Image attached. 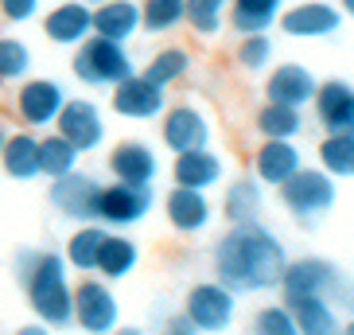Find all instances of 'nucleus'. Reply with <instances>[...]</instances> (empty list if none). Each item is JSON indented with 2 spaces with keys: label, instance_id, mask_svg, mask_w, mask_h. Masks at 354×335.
Listing matches in <instances>:
<instances>
[{
  "label": "nucleus",
  "instance_id": "0eeeda50",
  "mask_svg": "<svg viewBox=\"0 0 354 335\" xmlns=\"http://www.w3.org/2000/svg\"><path fill=\"white\" fill-rule=\"evenodd\" d=\"M66 98L71 94H66L63 82H55V78H24V82L16 86V102L12 105H16V117H20L24 129L47 133V129H55Z\"/></svg>",
  "mask_w": 354,
  "mask_h": 335
},
{
  "label": "nucleus",
  "instance_id": "aec40b11",
  "mask_svg": "<svg viewBox=\"0 0 354 335\" xmlns=\"http://www.w3.org/2000/svg\"><path fill=\"white\" fill-rule=\"evenodd\" d=\"M222 176H226V160L214 152V148H191V152H179L176 164H171V183L179 188H195V191H210L218 188Z\"/></svg>",
  "mask_w": 354,
  "mask_h": 335
},
{
  "label": "nucleus",
  "instance_id": "6ab92c4d",
  "mask_svg": "<svg viewBox=\"0 0 354 335\" xmlns=\"http://www.w3.org/2000/svg\"><path fill=\"white\" fill-rule=\"evenodd\" d=\"M164 215L171 222V230L179 234H203L214 219V207H210L207 191H195V188H171L164 195Z\"/></svg>",
  "mask_w": 354,
  "mask_h": 335
},
{
  "label": "nucleus",
  "instance_id": "a211bd4d",
  "mask_svg": "<svg viewBox=\"0 0 354 335\" xmlns=\"http://www.w3.org/2000/svg\"><path fill=\"white\" fill-rule=\"evenodd\" d=\"M315 90H319V78L304 63H277L265 78V102H281V105H312Z\"/></svg>",
  "mask_w": 354,
  "mask_h": 335
},
{
  "label": "nucleus",
  "instance_id": "1a4fd4ad",
  "mask_svg": "<svg viewBox=\"0 0 354 335\" xmlns=\"http://www.w3.org/2000/svg\"><path fill=\"white\" fill-rule=\"evenodd\" d=\"M152 215V188H133V183H102L97 195V222L105 230H129Z\"/></svg>",
  "mask_w": 354,
  "mask_h": 335
},
{
  "label": "nucleus",
  "instance_id": "b1692460",
  "mask_svg": "<svg viewBox=\"0 0 354 335\" xmlns=\"http://www.w3.org/2000/svg\"><path fill=\"white\" fill-rule=\"evenodd\" d=\"M265 183L257 176H241L226 188V199H222V215H226L230 226H245V222H261V210H265Z\"/></svg>",
  "mask_w": 354,
  "mask_h": 335
},
{
  "label": "nucleus",
  "instance_id": "c85d7f7f",
  "mask_svg": "<svg viewBox=\"0 0 354 335\" xmlns=\"http://www.w3.org/2000/svg\"><path fill=\"white\" fill-rule=\"evenodd\" d=\"M253 125L265 141H296L304 133V114L296 105H281V102H265L253 117Z\"/></svg>",
  "mask_w": 354,
  "mask_h": 335
},
{
  "label": "nucleus",
  "instance_id": "f3484780",
  "mask_svg": "<svg viewBox=\"0 0 354 335\" xmlns=\"http://www.w3.org/2000/svg\"><path fill=\"white\" fill-rule=\"evenodd\" d=\"M312 105H315V117H319L323 133L354 136V86L346 78H327V82H319Z\"/></svg>",
  "mask_w": 354,
  "mask_h": 335
},
{
  "label": "nucleus",
  "instance_id": "f8f14e48",
  "mask_svg": "<svg viewBox=\"0 0 354 335\" xmlns=\"http://www.w3.org/2000/svg\"><path fill=\"white\" fill-rule=\"evenodd\" d=\"M109 109L125 121H156L167 109V90L148 82L145 74H129L125 82H117L109 90Z\"/></svg>",
  "mask_w": 354,
  "mask_h": 335
},
{
  "label": "nucleus",
  "instance_id": "cd10ccee",
  "mask_svg": "<svg viewBox=\"0 0 354 335\" xmlns=\"http://www.w3.org/2000/svg\"><path fill=\"white\" fill-rule=\"evenodd\" d=\"M105 226L102 222H78L71 230V238L63 242V257L74 273H94L97 269V253H102V242H105Z\"/></svg>",
  "mask_w": 354,
  "mask_h": 335
},
{
  "label": "nucleus",
  "instance_id": "39448f33",
  "mask_svg": "<svg viewBox=\"0 0 354 335\" xmlns=\"http://www.w3.org/2000/svg\"><path fill=\"white\" fill-rule=\"evenodd\" d=\"M238 316V293H230L222 281H198L183 296V320L191 332L203 335H222Z\"/></svg>",
  "mask_w": 354,
  "mask_h": 335
},
{
  "label": "nucleus",
  "instance_id": "9b49d317",
  "mask_svg": "<svg viewBox=\"0 0 354 335\" xmlns=\"http://www.w3.org/2000/svg\"><path fill=\"white\" fill-rule=\"evenodd\" d=\"M160 141L167 145V152H191V148L210 145V117L191 102L167 105L160 114Z\"/></svg>",
  "mask_w": 354,
  "mask_h": 335
},
{
  "label": "nucleus",
  "instance_id": "72a5a7b5",
  "mask_svg": "<svg viewBox=\"0 0 354 335\" xmlns=\"http://www.w3.org/2000/svg\"><path fill=\"white\" fill-rule=\"evenodd\" d=\"M32 74V47L20 35H0V86H20Z\"/></svg>",
  "mask_w": 354,
  "mask_h": 335
},
{
  "label": "nucleus",
  "instance_id": "4468645a",
  "mask_svg": "<svg viewBox=\"0 0 354 335\" xmlns=\"http://www.w3.org/2000/svg\"><path fill=\"white\" fill-rule=\"evenodd\" d=\"M277 24L292 39H323V35H335L343 28V8L331 0H300V4L284 8Z\"/></svg>",
  "mask_w": 354,
  "mask_h": 335
},
{
  "label": "nucleus",
  "instance_id": "58836bf2",
  "mask_svg": "<svg viewBox=\"0 0 354 335\" xmlns=\"http://www.w3.org/2000/svg\"><path fill=\"white\" fill-rule=\"evenodd\" d=\"M327 300H331L335 308H343L346 316H354V281L351 277H339V284H335V293L327 296Z\"/></svg>",
  "mask_w": 354,
  "mask_h": 335
},
{
  "label": "nucleus",
  "instance_id": "423d86ee",
  "mask_svg": "<svg viewBox=\"0 0 354 335\" xmlns=\"http://www.w3.org/2000/svg\"><path fill=\"white\" fill-rule=\"evenodd\" d=\"M121 324V300L105 277L90 273L74 284V327L86 335H109Z\"/></svg>",
  "mask_w": 354,
  "mask_h": 335
},
{
  "label": "nucleus",
  "instance_id": "49530a36",
  "mask_svg": "<svg viewBox=\"0 0 354 335\" xmlns=\"http://www.w3.org/2000/svg\"><path fill=\"white\" fill-rule=\"evenodd\" d=\"M82 4H90V8H97V4H105V0H82Z\"/></svg>",
  "mask_w": 354,
  "mask_h": 335
},
{
  "label": "nucleus",
  "instance_id": "e433bc0d",
  "mask_svg": "<svg viewBox=\"0 0 354 335\" xmlns=\"http://www.w3.org/2000/svg\"><path fill=\"white\" fill-rule=\"evenodd\" d=\"M250 335H300V327L292 320L288 304H265V308L253 312Z\"/></svg>",
  "mask_w": 354,
  "mask_h": 335
},
{
  "label": "nucleus",
  "instance_id": "a18cd8bd",
  "mask_svg": "<svg viewBox=\"0 0 354 335\" xmlns=\"http://www.w3.org/2000/svg\"><path fill=\"white\" fill-rule=\"evenodd\" d=\"M4 141H8V129H4V121H0V148H4Z\"/></svg>",
  "mask_w": 354,
  "mask_h": 335
},
{
  "label": "nucleus",
  "instance_id": "20e7f679",
  "mask_svg": "<svg viewBox=\"0 0 354 335\" xmlns=\"http://www.w3.org/2000/svg\"><path fill=\"white\" fill-rule=\"evenodd\" d=\"M339 191H335V176H327L323 168H300L292 179L281 183V203L296 222H315L335 207Z\"/></svg>",
  "mask_w": 354,
  "mask_h": 335
},
{
  "label": "nucleus",
  "instance_id": "2eb2a0df",
  "mask_svg": "<svg viewBox=\"0 0 354 335\" xmlns=\"http://www.w3.org/2000/svg\"><path fill=\"white\" fill-rule=\"evenodd\" d=\"M339 277L343 273L335 269L327 257H296V262H288V269L281 277V293H284V300H296V296H331Z\"/></svg>",
  "mask_w": 354,
  "mask_h": 335
},
{
  "label": "nucleus",
  "instance_id": "37998d69",
  "mask_svg": "<svg viewBox=\"0 0 354 335\" xmlns=\"http://www.w3.org/2000/svg\"><path fill=\"white\" fill-rule=\"evenodd\" d=\"M339 8H343V16H354V0H339Z\"/></svg>",
  "mask_w": 354,
  "mask_h": 335
},
{
  "label": "nucleus",
  "instance_id": "a878e982",
  "mask_svg": "<svg viewBox=\"0 0 354 335\" xmlns=\"http://www.w3.org/2000/svg\"><path fill=\"white\" fill-rule=\"evenodd\" d=\"M140 265V246H136L129 234L121 230H109L102 242V253H97V277H105V281L113 284V281H125L129 273Z\"/></svg>",
  "mask_w": 354,
  "mask_h": 335
},
{
  "label": "nucleus",
  "instance_id": "9d476101",
  "mask_svg": "<svg viewBox=\"0 0 354 335\" xmlns=\"http://www.w3.org/2000/svg\"><path fill=\"white\" fill-rule=\"evenodd\" d=\"M55 133H63L78 152H97L105 145V114L94 98H66L63 114L55 121Z\"/></svg>",
  "mask_w": 354,
  "mask_h": 335
},
{
  "label": "nucleus",
  "instance_id": "f03ea898",
  "mask_svg": "<svg viewBox=\"0 0 354 335\" xmlns=\"http://www.w3.org/2000/svg\"><path fill=\"white\" fill-rule=\"evenodd\" d=\"M12 273L24 284L28 308L35 320L47 327H74V284H71V265L59 250H35L24 246L12 257Z\"/></svg>",
  "mask_w": 354,
  "mask_h": 335
},
{
  "label": "nucleus",
  "instance_id": "c03bdc74",
  "mask_svg": "<svg viewBox=\"0 0 354 335\" xmlns=\"http://www.w3.org/2000/svg\"><path fill=\"white\" fill-rule=\"evenodd\" d=\"M343 335H354V316H351V320L343 324Z\"/></svg>",
  "mask_w": 354,
  "mask_h": 335
},
{
  "label": "nucleus",
  "instance_id": "7ed1b4c3",
  "mask_svg": "<svg viewBox=\"0 0 354 335\" xmlns=\"http://www.w3.org/2000/svg\"><path fill=\"white\" fill-rule=\"evenodd\" d=\"M71 71L90 90H113L117 82H125L129 74H136V66L125 43L105 39V35H90L82 47H74Z\"/></svg>",
  "mask_w": 354,
  "mask_h": 335
},
{
  "label": "nucleus",
  "instance_id": "f257e3e1",
  "mask_svg": "<svg viewBox=\"0 0 354 335\" xmlns=\"http://www.w3.org/2000/svg\"><path fill=\"white\" fill-rule=\"evenodd\" d=\"M284 269H288V253H284L281 238L261 222L230 226L214 242V281H222L238 296L281 289Z\"/></svg>",
  "mask_w": 354,
  "mask_h": 335
},
{
  "label": "nucleus",
  "instance_id": "473e14b6",
  "mask_svg": "<svg viewBox=\"0 0 354 335\" xmlns=\"http://www.w3.org/2000/svg\"><path fill=\"white\" fill-rule=\"evenodd\" d=\"M319 164L335 179H354V136L327 133L319 141Z\"/></svg>",
  "mask_w": 354,
  "mask_h": 335
},
{
  "label": "nucleus",
  "instance_id": "ea45409f",
  "mask_svg": "<svg viewBox=\"0 0 354 335\" xmlns=\"http://www.w3.org/2000/svg\"><path fill=\"white\" fill-rule=\"evenodd\" d=\"M12 335H55V327H47V324H39V320H32V324L16 327Z\"/></svg>",
  "mask_w": 354,
  "mask_h": 335
},
{
  "label": "nucleus",
  "instance_id": "a19ab883",
  "mask_svg": "<svg viewBox=\"0 0 354 335\" xmlns=\"http://www.w3.org/2000/svg\"><path fill=\"white\" fill-rule=\"evenodd\" d=\"M160 335H195V332H191V324L183 320V316H176V320H171V327H164Z\"/></svg>",
  "mask_w": 354,
  "mask_h": 335
},
{
  "label": "nucleus",
  "instance_id": "c9c22d12",
  "mask_svg": "<svg viewBox=\"0 0 354 335\" xmlns=\"http://www.w3.org/2000/svg\"><path fill=\"white\" fill-rule=\"evenodd\" d=\"M272 39L269 32H261V35H241L238 43V51H234V59H238L241 71H250V74H261V71H269L272 66Z\"/></svg>",
  "mask_w": 354,
  "mask_h": 335
},
{
  "label": "nucleus",
  "instance_id": "6e6552de",
  "mask_svg": "<svg viewBox=\"0 0 354 335\" xmlns=\"http://www.w3.org/2000/svg\"><path fill=\"white\" fill-rule=\"evenodd\" d=\"M97 195H102V179L74 168L66 176L51 179L47 188V203L55 207V215H63L66 222H97Z\"/></svg>",
  "mask_w": 354,
  "mask_h": 335
},
{
  "label": "nucleus",
  "instance_id": "f704fd0d",
  "mask_svg": "<svg viewBox=\"0 0 354 335\" xmlns=\"http://www.w3.org/2000/svg\"><path fill=\"white\" fill-rule=\"evenodd\" d=\"M230 0H187V28L198 39H214L226 28Z\"/></svg>",
  "mask_w": 354,
  "mask_h": 335
},
{
  "label": "nucleus",
  "instance_id": "5701e85b",
  "mask_svg": "<svg viewBox=\"0 0 354 335\" xmlns=\"http://www.w3.org/2000/svg\"><path fill=\"white\" fill-rule=\"evenodd\" d=\"M284 304H288L300 335H343L339 308L327 296H296V300H284Z\"/></svg>",
  "mask_w": 354,
  "mask_h": 335
},
{
  "label": "nucleus",
  "instance_id": "4be33fe9",
  "mask_svg": "<svg viewBox=\"0 0 354 335\" xmlns=\"http://www.w3.org/2000/svg\"><path fill=\"white\" fill-rule=\"evenodd\" d=\"M0 168H4V176L16 179V183L39 179V133H32V129L8 133V141L0 148Z\"/></svg>",
  "mask_w": 354,
  "mask_h": 335
},
{
  "label": "nucleus",
  "instance_id": "393cba45",
  "mask_svg": "<svg viewBox=\"0 0 354 335\" xmlns=\"http://www.w3.org/2000/svg\"><path fill=\"white\" fill-rule=\"evenodd\" d=\"M140 32V4L136 0H105L94 8V35L129 43Z\"/></svg>",
  "mask_w": 354,
  "mask_h": 335
},
{
  "label": "nucleus",
  "instance_id": "412c9836",
  "mask_svg": "<svg viewBox=\"0 0 354 335\" xmlns=\"http://www.w3.org/2000/svg\"><path fill=\"white\" fill-rule=\"evenodd\" d=\"M300 168H304V156L292 141H265L253 152V176L265 188H281L284 179H292Z\"/></svg>",
  "mask_w": 354,
  "mask_h": 335
},
{
  "label": "nucleus",
  "instance_id": "c756f323",
  "mask_svg": "<svg viewBox=\"0 0 354 335\" xmlns=\"http://www.w3.org/2000/svg\"><path fill=\"white\" fill-rule=\"evenodd\" d=\"M78 160H82V152H78L63 133L47 129V133L39 136V176L59 179V176H66V172H74Z\"/></svg>",
  "mask_w": 354,
  "mask_h": 335
},
{
  "label": "nucleus",
  "instance_id": "2f4dec72",
  "mask_svg": "<svg viewBox=\"0 0 354 335\" xmlns=\"http://www.w3.org/2000/svg\"><path fill=\"white\" fill-rule=\"evenodd\" d=\"M187 71H191V55L183 51V47H160V51L148 59V66L140 74H145L148 82H156L160 90H167V86L183 82Z\"/></svg>",
  "mask_w": 354,
  "mask_h": 335
},
{
  "label": "nucleus",
  "instance_id": "bb28decb",
  "mask_svg": "<svg viewBox=\"0 0 354 335\" xmlns=\"http://www.w3.org/2000/svg\"><path fill=\"white\" fill-rule=\"evenodd\" d=\"M281 12H284V0H230L226 24L238 35H261L281 20Z\"/></svg>",
  "mask_w": 354,
  "mask_h": 335
},
{
  "label": "nucleus",
  "instance_id": "ddd939ff",
  "mask_svg": "<svg viewBox=\"0 0 354 335\" xmlns=\"http://www.w3.org/2000/svg\"><path fill=\"white\" fill-rule=\"evenodd\" d=\"M105 168H109V176L117 183H133V188H152V179L160 176V156L156 148L148 145V141H117L109 148V156H105Z\"/></svg>",
  "mask_w": 354,
  "mask_h": 335
},
{
  "label": "nucleus",
  "instance_id": "4c0bfd02",
  "mask_svg": "<svg viewBox=\"0 0 354 335\" xmlns=\"http://www.w3.org/2000/svg\"><path fill=\"white\" fill-rule=\"evenodd\" d=\"M43 0H0V20L8 24H32L39 16Z\"/></svg>",
  "mask_w": 354,
  "mask_h": 335
},
{
  "label": "nucleus",
  "instance_id": "7c9ffc66",
  "mask_svg": "<svg viewBox=\"0 0 354 335\" xmlns=\"http://www.w3.org/2000/svg\"><path fill=\"white\" fill-rule=\"evenodd\" d=\"M187 24V0H140V32L171 35Z\"/></svg>",
  "mask_w": 354,
  "mask_h": 335
},
{
  "label": "nucleus",
  "instance_id": "dca6fc26",
  "mask_svg": "<svg viewBox=\"0 0 354 335\" xmlns=\"http://www.w3.org/2000/svg\"><path fill=\"white\" fill-rule=\"evenodd\" d=\"M43 35L55 47H82L94 35V8L82 0H63L43 16Z\"/></svg>",
  "mask_w": 354,
  "mask_h": 335
},
{
  "label": "nucleus",
  "instance_id": "79ce46f5",
  "mask_svg": "<svg viewBox=\"0 0 354 335\" xmlns=\"http://www.w3.org/2000/svg\"><path fill=\"white\" fill-rule=\"evenodd\" d=\"M109 335H148V332H145V327H136V324H117Z\"/></svg>",
  "mask_w": 354,
  "mask_h": 335
}]
</instances>
